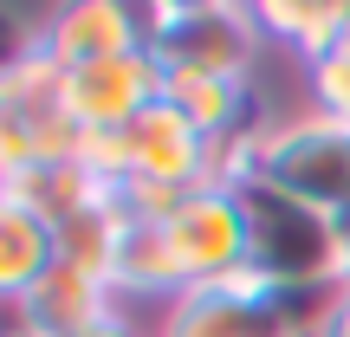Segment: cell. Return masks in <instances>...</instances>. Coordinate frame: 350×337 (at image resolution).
<instances>
[{"label":"cell","mask_w":350,"mask_h":337,"mask_svg":"<svg viewBox=\"0 0 350 337\" xmlns=\"http://www.w3.org/2000/svg\"><path fill=\"white\" fill-rule=\"evenodd\" d=\"M338 221H344V247H350V208H344V214H338Z\"/></svg>","instance_id":"17"},{"label":"cell","mask_w":350,"mask_h":337,"mask_svg":"<svg viewBox=\"0 0 350 337\" xmlns=\"http://www.w3.org/2000/svg\"><path fill=\"white\" fill-rule=\"evenodd\" d=\"M143 13V46L156 52L163 72H221V78H260L266 33L260 7L234 0H156Z\"/></svg>","instance_id":"4"},{"label":"cell","mask_w":350,"mask_h":337,"mask_svg":"<svg viewBox=\"0 0 350 337\" xmlns=\"http://www.w3.org/2000/svg\"><path fill=\"white\" fill-rule=\"evenodd\" d=\"M253 182H273V188H286V195L312 201L325 214H344L350 208V124L318 117L312 104L292 117H273L260 137Z\"/></svg>","instance_id":"6"},{"label":"cell","mask_w":350,"mask_h":337,"mask_svg":"<svg viewBox=\"0 0 350 337\" xmlns=\"http://www.w3.org/2000/svg\"><path fill=\"white\" fill-rule=\"evenodd\" d=\"M111 312H117L111 279L85 273V266H72V260H59L20 305H7V318L26 325L33 337H78V331H91L98 318H111Z\"/></svg>","instance_id":"10"},{"label":"cell","mask_w":350,"mask_h":337,"mask_svg":"<svg viewBox=\"0 0 350 337\" xmlns=\"http://www.w3.org/2000/svg\"><path fill=\"white\" fill-rule=\"evenodd\" d=\"M39 46H46L65 72H78V65L137 52L143 46V13L130 7V0H65V7L46 13Z\"/></svg>","instance_id":"9"},{"label":"cell","mask_w":350,"mask_h":337,"mask_svg":"<svg viewBox=\"0 0 350 337\" xmlns=\"http://www.w3.org/2000/svg\"><path fill=\"white\" fill-rule=\"evenodd\" d=\"M331 299L279 292L240 273L221 286H188L169 312H156V337H318Z\"/></svg>","instance_id":"5"},{"label":"cell","mask_w":350,"mask_h":337,"mask_svg":"<svg viewBox=\"0 0 350 337\" xmlns=\"http://www.w3.org/2000/svg\"><path fill=\"white\" fill-rule=\"evenodd\" d=\"M85 163L117 188V195H188L214 182V143L163 98L137 124L111 137H85Z\"/></svg>","instance_id":"2"},{"label":"cell","mask_w":350,"mask_h":337,"mask_svg":"<svg viewBox=\"0 0 350 337\" xmlns=\"http://www.w3.org/2000/svg\"><path fill=\"white\" fill-rule=\"evenodd\" d=\"M305 98H312L318 117H338V124H350V26H344V39L325 52V59L305 65Z\"/></svg>","instance_id":"14"},{"label":"cell","mask_w":350,"mask_h":337,"mask_svg":"<svg viewBox=\"0 0 350 337\" xmlns=\"http://www.w3.org/2000/svg\"><path fill=\"white\" fill-rule=\"evenodd\" d=\"M318 337H350V279L331 292V312H325V331Z\"/></svg>","instance_id":"16"},{"label":"cell","mask_w":350,"mask_h":337,"mask_svg":"<svg viewBox=\"0 0 350 337\" xmlns=\"http://www.w3.org/2000/svg\"><path fill=\"white\" fill-rule=\"evenodd\" d=\"M163 91H169V72L156 65L150 46L65 72V98H72V117H78V130H85V137H111V130L137 124L143 111H156V104H163Z\"/></svg>","instance_id":"8"},{"label":"cell","mask_w":350,"mask_h":337,"mask_svg":"<svg viewBox=\"0 0 350 337\" xmlns=\"http://www.w3.org/2000/svg\"><path fill=\"white\" fill-rule=\"evenodd\" d=\"M65 156H85V130L65 98V65L39 39H26L0 65V175Z\"/></svg>","instance_id":"3"},{"label":"cell","mask_w":350,"mask_h":337,"mask_svg":"<svg viewBox=\"0 0 350 337\" xmlns=\"http://www.w3.org/2000/svg\"><path fill=\"white\" fill-rule=\"evenodd\" d=\"M163 227L188 286H221V279L247 273V201H240V188H221V182L188 188Z\"/></svg>","instance_id":"7"},{"label":"cell","mask_w":350,"mask_h":337,"mask_svg":"<svg viewBox=\"0 0 350 337\" xmlns=\"http://www.w3.org/2000/svg\"><path fill=\"white\" fill-rule=\"evenodd\" d=\"M247 201V273L266 279L279 292H312V299H331V292L350 279V247H344V221L312 201L286 195L273 182H247L240 188Z\"/></svg>","instance_id":"1"},{"label":"cell","mask_w":350,"mask_h":337,"mask_svg":"<svg viewBox=\"0 0 350 337\" xmlns=\"http://www.w3.org/2000/svg\"><path fill=\"white\" fill-rule=\"evenodd\" d=\"M344 26H350V7H331V0H266L260 7L266 46H286L299 65L325 59V52L344 39Z\"/></svg>","instance_id":"13"},{"label":"cell","mask_w":350,"mask_h":337,"mask_svg":"<svg viewBox=\"0 0 350 337\" xmlns=\"http://www.w3.org/2000/svg\"><path fill=\"white\" fill-rule=\"evenodd\" d=\"M0 195L33 208L46 227H65V221H78V214L104 208V201H117V188L104 182L85 156H65V163H33V169L0 175Z\"/></svg>","instance_id":"11"},{"label":"cell","mask_w":350,"mask_h":337,"mask_svg":"<svg viewBox=\"0 0 350 337\" xmlns=\"http://www.w3.org/2000/svg\"><path fill=\"white\" fill-rule=\"evenodd\" d=\"M78 337H156V325H143L130 305H117L111 318H98V325H91V331H78Z\"/></svg>","instance_id":"15"},{"label":"cell","mask_w":350,"mask_h":337,"mask_svg":"<svg viewBox=\"0 0 350 337\" xmlns=\"http://www.w3.org/2000/svg\"><path fill=\"white\" fill-rule=\"evenodd\" d=\"M52 266H59V227H46L33 208L0 195V299L20 305Z\"/></svg>","instance_id":"12"}]
</instances>
